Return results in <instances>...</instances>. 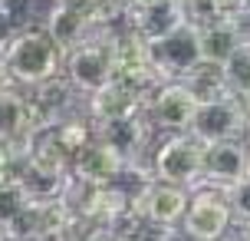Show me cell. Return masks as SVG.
<instances>
[{"label":"cell","instance_id":"7402d4cb","mask_svg":"<svg viewBox=\"0 0 250 241\" xmlns=\"http://www.w3.org/2000/svg\"><path fill=\"white\" fill-rule=\"evenodd\" d=\"M227 205H230V215L240 225H250V175H244L240 182H234L230 189L224 192Z\"/></svg>","mask_w":250,"mask_h":241},{"label":"cell","instance_id":"5b68a950","mask_svg":"<svg viewBox=\"0 0 250 241\" xmlns=\"http://www.w3.org/2000/svg\"><path fill=\"white\" fill-rule=\"evenodd\" d=\"M151 63L158 70V76L168 83V79H185L194 66L201 63V33L198 26L181 24L175 26L171 33H165L162 40L148 43Z\"/></svg>","mask_w":250,"mask_h":241},{"label":"cell","instance_id":"d6986e66","mask_svg":"<svg viewBox=\"0 0 250 241\" xmlns=\"http://www.w3.org/2000/svg\"><path fill=\"white\" fill-rule=\"evenodd\" d=\"M181 83L191 89V96H194L198 102H211V99H224V96H230L224 66H217V63H204V60H201Z\"/></svg>","mask_w":250,"mask_h":241},{"label":"cell","instance_id":"cb8c5ba5","mask_svg":"<svg viewBox=\"0 0 250 241\" xmlns=\"http://www.w3.org/2000/svg\"><path fill=\"white\" fill-rule=\"evenodd\" d=\"M148 3H158V0H119V7H122V13L142 10V7H148Z\"/></svg>","mask_w":250,"mask_h":241},{"label":"cell","instance_id":"5bb4252c","mask_svg":"<svg viewBox=\"0 0 250 241\" xmlns=\"http://www.w3.org/2000/svg\"><path fill=\"white\" fill-rule=\"evenodd\" d=\"M86 109H89V119L92 122H112V119H122V116L142 113L145 109V99L128 83L112 76L105 86H99L96 93L86 96Z\"/></svg>","mask_w":250,"mask_h":241},{"label":"cell","instance_id":"44dd1931","mask_svg":"<svg viewBox=\"0 0 250 241\" xmlns=\"http://www.w3.org/2000/svg\"><path fill=\"white\" fill-rule=\"evenodd\" d=\"M224 76H227L230 93H234V96H240L244 102H250V43L237 47V50L227 56Z\"/></svg>","mask_w":250,"mask_h":241},{"label":"cell","instance_id":"e0dca14e","mask_svg":"<svg viewBox=\"0 0 250 241\" xmlns=\"http://www.w3.org/2000/svg\"><path fill=\"white\" fill-rule=\"evenodd\" d=\"M198 33H201V60H204V63L224 66L227 56L237 50V47H244L237 26L230 24V20L214 24V26H204V30H198Z\"/></svg>","mask_w":250,"mask_h":241},{"label":"cell","instance_id":"9c48e42d","mask_svg":"<svg viewBox=\"0 0 250 241\" xmlns=\"http://www.w3.org/2000/svg\"><path fill=\"white\" fill-rule=\"evenodd\" d=\"M194 109H198V99L191 96V89L181 79L162 83L145 102V113H148L151 126L171 129V132H188L191 122H194Z\"/></svg>","mask_w":250,"mask_h":241},{"label":"cell","instance_id":"4fadbf2b","mask_svg":"<svg viewBox=\"0 0 250 241\" xmlns=\"http://www.w3.org/2000/svg\"><path fill=\"white\" fill-rule=\"evenodd\" d=\"M37 93L33 96H26L30 99V116H33V129L37 132H46V129L60 126L62 119H69V106H73V96L76 89L69 79H60L53 76L46 79V83H40V86H33Z\"/></svg>","mask_w":250,"mask_h":241},{"label":"cell","instance_id":"f546056e","mask_svg":"<svg viewBox=\"0 0 250 241\" xmlns=\"http://www.w3.org/2000/svg\"><path fill=\"white\" fill-rule=\"evenodd\" d=\"M247 175H250V172H247Z\"/></svg>","mask_w":250,"mask_h":241},{"label":"cell","instance_id":"f1b7e54d","mask_svg":"<svg viewBox=\"0 0 250 241\" xmlns=\"http://www.w3.org/2000/svg\"><path fill=\"white\" fill-rule=\"evenodd\" d=\"M102 241H122V238H115V235H105V238H102Z\"/></svg>","mask_w":250,"mask_h":241},{"label":"cell","instance_id":"277c9868","mask_svg":"<svg viewBox=\"0 0 250 241\" xmlns=\"http://www.w3.org/2000/svg\"><path fill=\"white\" fill-rule=\"evenodd\" d=\"M247 129V102L240 96H224V99L198 102L194 109V122H191V136L198 142H227V139H244Z\"/></svg>","mask_w":250,"mask_h":241},{"label":"cell","instance_id":"d4e9b609","mask_svg":"<svg viewBox=\"0 0 250 241\" xmlns=\"http://www.w3.org/2000/svg\"><path fill=\"white\" fill-rule=\"evenodd\" d=\"M10 83V70H7V60H3V50H0V89Z\"/></svg>","mask_w":250,"mask_h":241},{"label":"cell","instance_id":"52a82bcc","mask_svg":"<svg viewBox=\"0 0 250 241\" xmlns=\"http://www.w3.org/2000/svg\"><path fill=\"white\" fill-rule=\"evenodd\" d=\"M115 76L112 66V50H109V40L105 33H99L96 40H89L83 47H76L73 53H66V79L73 83L76 93H96L99 86H105Z\"/></svg>","mask_w":250,"mask_h":241},{"label":"cell","instance_id":"4316f807","mask_svg":"<svg viewBox=\"0 0 250 241\" xmlns=\"http://www.w3.org/2000/svg\"><path fill=\"white\" fill-rule=\"evenodd\" d=\"M221 241H247V238H244V235H240V238H230V235H224Z\"/></svg>","mask_w":250,"mask_h":241},{"label":"cell","instance_id":"ffe728a7","mask_svg":"<svg viewBox=\"0 0 250 241\" xmlns=\"http://www.w3.org/2000/svg\"><path fill=\"white\" fill-rule=\"evenodd\" d=\"M181 10H185V24L198 26V30L230 20V7L224 0H181Z\"/></svg>","mask_w":250,"mask_h":241},{"label":"cell","instance_id":"7c38bea8","mask_svg":"<svg viewBox=\"0 0 250 241\" xmlns=\"http://www.w3.org/2000/svg\"><path fill=\"white\" fill-rule=\"evenodd\" d=\"M43 30L50 33V40L62 50V56L73 53L76 47H83V43L99 37V30L92 26V20H89L83 10H76L73 3H66V0H56V3H53V10L46 13V20H43Z\"/></svg>","mask_w":250,"mask_h":241},{"label":"cell","instance_id":"8fae6325","mask_svg":"<svg viewBox=\"0 0 250 241\" xmlns=\"http://www.w3.org/2000/svg\"><path fill=\"white\" fill-rule=\"evenodd\" d=\"M69 169H73V178L79 185H115V182L128 172V165L99 139H92L89 145H83V149L69 159Z\"/></svg>","mask_w":250,"mask_h":241},{"label":"cell","instance_id":"603a6c76","mask_svg":"<svg viewBox=\"0 0 250 241\" xmlns=\"http://www.w3.org/2000/svg\"><path fill=\"white\" fill-rule=\"evenodd\" d=\"M230 24L237 26V33L244 43H250V0H240L237 10L230 13Z\"/></svg>","mask_w":250,"mask_h":241},{"label":"cell","instance_id":"9a60e30c","mask_svg":"<svg viewBox=\"0 0 250 241\" xmlns=\"http://www.w3.org/2000/svg\"><path fill=\"white\" fill-rule=\"evenodd\" d=\"M125 24L135 30L142 40H162L165 33H171L175 26L185 24V10H181V0H158V3H148L142 10L125 13Z\"/></svg>","mask_w":250,"mask_h":241},{"label":"cell","instance_id":"ac0fdd59","mask_svg":"<svg viewBox=\"0 0 250 241\" xmlns=\"http://www.w3.org/2000/svg\"><path fill=\"white\" fill-rule=\"evenodd\" d=\"M30 192H26L23 178L17 172H3L0 169V231H10L17 218L30 208Z\"/></svg>","mask_w":250,"mask_h":241},{"label":"cell","instance_id":"30bf717a","mask_svg":"<svg viewBox=\"0 0 250 241\" xmlns=\"http://www.w3.org/2000/svg\"><path fill=\"white\" fill-rule=\"evenodd\" d=\"M92 126H96V139L105 142L125 165H135L151 139V119L145 109L135 116L112 119V122H92Z\"/></svg>","mask_w":250,"mask_h":241},{"label":"cell","instance_id":"484cf974","mask_svg":"<svg viewBox=\"0 0 250 241\" xmlns=\"http://www.w3.org/2000/svg\"><path fill=\"white\" fill-rule=\"evenodd\" d=\"M244 142L250 145V102H247V129H244Z\"/></svg>","mask_w":250,"mask_h":241},{"label":"cell","instance_id":"ba28073f","mask_svg":"<svg viewBox=\"0 0 250 241\" xmlns=\"http://www.w3.org/2000/svg\"><path fill=\"white\" fill-rule=\"evenodd\" d=\"M250 172V145L244 139H227V142H208L204 159H201V182L208 189L227 192L234 182Z\"/></svg>","mask_w":250,"mask_h":241},{"label":"cell","instance_id":"8992f818","mask_svg":"<svg viewBox=\"0 0 250 241\" xmlns=\"http://www.w3.org/2000/svg\"><path fill=\"white\" fill-rule=\"evenodd\" d=\"M230 225H234V215H230L227 195L217 189H204L191 195L181 231L188 241H221L230 231Z\"/></svg>","mask_w":250,"mask_h":241},{"label":"cell","instance_id":"3957f363","mask_svg":"<svg viewBox=\"0 0 250 241\" xmlns=\"http://www.w3.org/2000/svg\"><path fill=\"white\" fill-rule=\"evenodd\" d=\"M201 159H204V142H198L191 132H175L155 149L151 169L158 182L191 189L201 182Z\"/></svg>","mask_w":250,"mask_h":241},{"label":"cell","instance_id":"6da1fadb","mask_svg":"<svg viewBox=\"0 0 250 241\" xmlns=\"http://www.w3.org/2000/svg\"><path fill=\"white\" fill-rule=\"evenodd\" d=\"M0 50H3V60H7L13 83L40 86L46 79L60 76L62 50L50 40V33L43 26H23V30L7 33L0 40Z\"/></svg>","mask_w":250,"mask_h":241},{"label":"cell","instance_id":"7a4b0ae2","mask_svg":"<svg viewBox=\"0 0 250 241\" xmlns=\"http://www.w3.org/2000/svg\"><path fill=\"white\" fill-rule=\"evenodd\" d=\"M188 202H191L188 189L168 185V182H158V178L142 182V189L135 192V212L155 235H171L175 228H181Z\"/></svg>","mask_w":250,"mask_h":241},{"label":"cell","instance_id":"83f0119b","mask_svg":"<svg viewBox=\"0 0 250 241\" xmlns=\"http://www.w3.org/2000/svg\"><path fill=\"white\" fill-rule=\"evenodd\" d=\"M244 238H247V241H250V225H244Z\"/></svg>","mask_w":250,"mask_h":241},{"label":"cell","instance_id":"2e32d148","mask_svg":"<svg viewBox=\"0 0 250 241\" xmlns=\"http://www.w3.org/2000/svg\"><path fill=\"white\" fill-rule=\"evenodd\" d=\"M37 136L33 116H30V99L13 86L0 89V145L3 142H20Z\"/></svg>","mask_w":250,"mask_h":241}]
</instances>
